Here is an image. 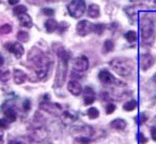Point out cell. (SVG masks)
Here are the masks:
<instances>
[{
    "mask_svg": "<svg viewBox=\"0 0 156 144\" xmlns=\"http://www.w3.org/2000/svg\"><path fill=\"white\" fill-rule=\"evenodd\" d=\"M32 139L37 142H42L46 139L47 137V130L44 126H37V127H34L32 131V135H31Z\"/></svg>",
    "mask_w": 156,
    "mask_h": 144,
    "instance_id": "8fae6325",
    "label": "cell"
},
{
    "mask_svg": "<svg viewBox=\"0 0 156 144\" xmlns=\"http://www.w3.org/2000/svg\"><path fill=\"white\" fill-rule=\"evenodd\" d=\"M10 144H24V143H22V142H20V141H12V142H10Z\"/></svg>",
    "mask_w": 156,
    "mask_h": 144,
    "instance_id": "ee69618b",
    "label": "cell"
},
{
    "mask_svg": "<svg viewBox=\"0 0 156 144\" xmlns=\"http://www.w3.org/2000/svg\"><path fill=\"white\" fill-rule=\"evenodd\" d=\"M0 1H1V0H0Z\"/></svg>",
    "mask_w": 156,
    "mask_h": 144,
    "instance_id": "681fc988",
    "label": "cell"
},
{
    "mask_svg": "<svg viewBox=\"0 0 156 144\" xmlns=\"http://www.w3.org/2000/svg\"><path fill=\"white\" fill-rule=\"evenodd\" d=\"M40 109L47 112L49 114H52V115H60V112L62 110V105L59 104V103H54L48 100H45L40 103Z\"/></svg>",
    "mask_w": 156,
    "mask_h": 144,
    "instance_id": "8992f818",
    "label": "cell"
},
{
    "mask_svg": "<svg viewBox=\"0 0 156 144\" xmlns=\"http://www.w3.org/2000/svg\"><path fill=\"white\" fill-rule=\"evenodd\" d=\"M132 2H135V3H139V2H141L142 0H130Z\"/></svg>",
    "mask_w": 156,
    "mask_h": 144,
    "instance_id": "f6af8a7d",
    "label": "cell"
},
{
    "mask_svg": "<svg viewBox=\"0 0 156 144\" xmlns=\"http://www.w3.org/2000/svg\"><path fill=\"white\" fill-rule=\"evenodd\" d=\"M13 78H14V82H15V84H17V85H20V84L25 83L27 80V74L25 73L23 70L20 69H15L14 70V74H13Z\"/></svg>",
    "mask_w": 156,
    "mask_h": 144,
    "instance_id": "e0dca14e",
    "label": "cell"
},
{
    "mask_svg": "<svg viewBox=\"0 0 156 144\" xmlns=\"http://www.w3.org/2000/svg\"><path fill=\"white\" fill-rule=\"evenodd\" d=\"M30 109H31L30 100H29V99H25V100L23 101V110H24L25 112H28Z\"/></svg>",
    "mask_w": 156,
    "mask_h": 144,
    "instance_id": "e575fe53",
    "label": "cell"
},
{
    "mask_svg": "<svg viewBox=\"0 0 156 144\" xmlns=\"http://www.w3.org/2000/svg\"><path fill=\"white\" fill-rule=\"evenodd\" d=\"M20 26L25 27V28H31L33 25L32 20H31V17L27 13L20 15Z\"/></svg>",
    "mask_w": 156,
    "mask_h": 144,
    "instance_id": "ac0fdd59",
    "label": "cell"
},
{
    "mask_svg": "<svg viewBox=\"0 0 156 144\" xmlns=\"http://www.w3.org/2000/svg\"><path fill=\"white\" fill-rule=\"evenodd\" d=\"M9 128V120L7 118H1L0 119V129L1 130H5V129Z\"/></svg>",
    "mask_w": 156,
    "mask_h": 144,
    "instance_id": "d6a6232c",
    "label": "cell"
},
{
    "mask_svg": "<svg viewBox=\"0 0 156 144\" xmlns=\"http://www.w3.org/2000/svg\"><path fill=\"white\" fill-rule=\"evenodd\" d=\"M98 79H100V81L104 84H118V85L122 84L117 81V79L111 74L110 72L107 71V70H105V69L102 70V71H100V73H98Z\"/></svg>",
    "mask_w": 156,
    "mask_h": 144,
    "instance_id": "30bf717a",
    "label": "cell"
},
{
    "mask_svg": "<svg viewBox=\"0 0 156 144\" xmlns=\"http://www.w3.org/2000/svg\"><path fill=\"white\" fill-rule=\"evenodd\" d=\"M69 28V25L66 24L65 22H61L60 24H58V30L59 33H63L66 29Z\"/></svg>",
    "mask_w": 156,
    "mask_h": 144,
    "instance_id": "836d02e7",
    "label": "cell"
},
{
    "mask_svg": "<svg viewBox=\"0 0 156 144\" xmlns=\"http://www.w3.org/2000/svg\"><path fill=\"white\" fill-rule=\"evenodd\" d=\"M95 101V93L90 86H86L83 88V102L85 104L90 105Z\"/></svg>",
    "mask_w": 156,
    "mask_h": 144,
    "instance_id": "4fadbf2b",
    "label": "cell"
},
{
    "mask_svg": "<svg viewBox=\"0 0 156 144\" xmlns=\"http://www.w3.org/2000/svg\"><path fill=\"white\" fill-rule=\"evenodd\" d=\"M154 2H155V3H156V0H154Z\"/></svg>",
    "mask_w": 156,
    "mask_h": 144,
    "instance_id": "7dc6e473",
    "label": "cell"
},
{
    "mask_svg": "<svg viewBox=\"0 0 156 144\" xmlns=\"http://www.w3.org/2000/svg\"><path fill=\"white\" fill-rule=\"evenodd\" d=\"M137 107V102L135 100H130L128 101V102H126L125 104L123 105V109L125 110V111H133V110H135Z\"/></svg>",
    "mask_w": 156,
    "mask_h": 144,
    "instance_id": "f1b7e54d",
    "label": "cell"
},
{
    "mask_svg": "<svg viewBox=\"0 0 156 144\" xmlns=\"http://www.w3.org/2000/svg\"><path fill=\"white\" fill-rule=\"evenodd\" d=\"M87 114L90 119H95V118H98V116H100V112H98V110L96 109V108H90V109L88 110Z\"/></svg>",
    "mask_w": 156,
    "mask_h": 144,
    "instance_id": "4316f807",
    "label": "cell"
},
{
    "mask_svg": "<svg viewBox=\"0 0 156 144\" xmlns=\"http://www.w3.org/2000/svg\"><path fill=\"white\" fill-rule=\"evenodd\" d=\"M139 138H140V143H147V138L143 137L142 133H139Z\"/></svg>",
    "mask_w": 156,
    "mask_h": 144,
    "instance_id": "f35d334b",
    "label": "cell"
},
{
    "mask_svg": "<svg viewBox=\"0 0 156 144\" xmlns=\"http://www.w3.org/2000/svg\"><path fill=\"white\" fill-rule=\"evenodd\" d=\"M92 142V140L90 139V137H86V135H79L76 137L74 139V144H90Z\"/></svg>",
    "mask_w": 156,
    "mask_h": 144,
    "instance_id": "603a6c76",
    "label": "cell"
},
{
    "mask_svg": "<svg viewBox=\"0 0 156 144\" xmlns=\"http://www.w3.org/2000/svg\"><path fill=\"white\" fill-rule=\"evenodd\" d=\"M28 60L35 67V75L37 80H45L52 67V60L48 55L44 54L40 48L32 47L28 54Z\"/></svg>",
    "mask_w": 156,
    "mask_h": 144,
    "instance_id": "6da1fadb",
    "label": "cell"
},
{
    "mask_svg": "<svg viewBox=\"0 0 156 144\" xmlns=\"http://www.w3.org/2000/svg\"><path fill=\"white\" fill-rule=\"evenodd\" d=\"M13 13L15 14V15L20 16V15H22V14L27 13V8L23 5H18L13 9Z\"/></svg>",
    "mask_w": 156,
    "mask_h": 144,
    "instance_id": "484cf974",
    "label": "cell"
},
{
    "mask_svg": "<svg viewBox=\"0 0 156 144\" xmlns=\"http://www.w3.org/2000/svg\"><path fill=\"white\" fill-rule=\"evenodd\" d=\"M155 63V59L151 54H142L140 56V67L143 71L149 70Z\"/></svg>",
    "mask_w": 156,
    "mask_h": 144,
    "instance_id": "7c38bea8",
    "label": "cell"
},
{
    "mask_svg": "<svg viewBox=\"0 0 156 144\" xmlns=\"http://www.w3.org/2000/svg\"><path fill=\"white\" fill-rule=\"evenodd\" d=\"M3 113H5V118H7L9 122H15L16 120V116H17V114H16L15 110H14L13 108H8V109H5L3 110Z\"/></svg>",
    "mask_w": 156,
    "mask_h": 144,
    "instance_id": "44dd1931",
    "label": "cell"
},
{
    "mask_svg": "<svg viewBox=\"0 0 156 144\" xmlns=\"http://www.w3.org/2000/svg\"><path fill=\"white\" fill-rule=\"evenodd\" d=\"M88 15L92 18H98L100 16V7L98 5H91L88 9Z\"/></svg>",
    "mask_w": 156,
    "mask_h": 144,
    "instance_id": "7402d4cb",
    "label": "cell"
},
{
    "mask_svg": "<svg viewBox=\"0 0 156 144\" xmlns=\"http://www.w3.org/2000/svg\"><path fill=\"white\" fill-rule=\"evenodd\" d=\"M60 118L64 125H69L77 120V115L72 111H64L60 115Z\"/></svg>",
    "mask_w": 156,
    "mask_h": 144,
    "instance_id": "9a60e30c",
    "label": "cell"
},
{
    "mask_svg": "<svg viewBox=\"0 0 156 144\" xmlns=\"http://www.w3.org/2000/svg\"><path fill=\"white\" fill-rule=\"evenodd\" d=\"M67 89L74 96H78L83 93V86L78 81H75V80H71L67 84Z\"/></svg>",
    "mask_w": 156,
    "mask_h": 144,
    "instance_id": "5bb4252c",
    "label": "cell"
},
{
    "mask_svg": "<svg viewBox=\"0 0 156 144\" xmlns=\"http://www.w3.org/2000/svg\"><path fill=\"white\" fill-rule=\"evenodd\" d=\"M140 30L143 43L151 45L155 39V29H154V24L151 17H149L147 15L142 16L140 21Z\"/></svg>",
    "mask_w": 156,
    "mask_h": 144,
    "instance_id": "277c9868",
    "label": "cell"
},
{
    "mask_svg": "<svg viewBox=\"0 0 156 144\" xmlns=\"http://www.w3.org/2000/svg\"><path fill=\"white\" fill-rule=\"evenodd\" d=\"M12 31V26L9 24H5L0 26V35H8Z\"/></svg>",
    "mask_w": 156,
    "mask_h": 144,
    "instance_id": "4dcf8cb0",
    "label": "cell"
},
{
    "mask_svg": "<svg viewBox=\"0 0 156 144\" xmlns=\"http://www.w3.org/2000/svg\"><path fill=\"white\" fill-rule=\"evenodd\" d=\"M47 1H50V0H47Z\"/></svg>",
    "mask_w": 156,
    "mask_h": 144,
    "instance_id": "c3c4849f",
    "label": "cell"
},
{
    "mask_svg": "<svg viewBox=\"0 0 156 144\" xmlns=\"http://www.w3.org/2000/svg\"><path fill=\"white\" fill-rule=\"evenodd\" d=\"M103 48H104V52L105 53L112 52L113 48H115V43H113V41H111V40H106V41L104 42Z\"/></svg>",
    "mask_w": 156,
    "mask_h": 144,
    "instance_id": "cb8c5ba5",
    "label": "cell"
},
{
    "mask_svg": "<svg viewBox=\"0 0 156 144\" xmlns=\"http://www.w3.org/2000/svg\"><path fill=\"white\" fill-rule=\"evenodd\" d=\"M73 68L77 72L87 71L89 69V59H88V57L85 56V55H81V56L75 58L73 63Z\"/></svg>",
    "mask_w": 156,
    "mask_h": 144,
    "instance_id": "52a82bcc",
    "label": "cell"
},
{
    "mask_svg": "<svg viewBox=\"0 0 156 144\" xmlns=\"http://www.w3.org/2000/svg\"><path fill=\"white\" fill-rule=\"evenodd\" d=\"M8 2H9V5H11V6H16L18 2H20V0H8Z\"/></svg>",
    "mask_w": 156,
    "mask_h": 144,
    "instance_id": "ab89813d",
    "label": "cell"
},
{
    "mask_svg": "<svg viewBox=\"0 0 156 144\" xmlns=\"http://www.w3.org/2000/svg\"><path fill=\"white\" fill-rule=\"evenodd\" d=\"M45 29L47 32L51 33L54 32L55 30L58 29V23H57L56 20H52V18H49L45 22Z\"/></svg>",
    "mask_w": 156,
    "mask_h": 144,
    "instance_id": "ffe728a7",
    "label": "cell"
},
{
    "mask_svg": "<svg viewBox=\"0 0 156 144\" xmlns=\"http://www.w3.org/2000/svg\"><path fill=\"white\" fill-rule=\"evenodd\" d=\"M58 54V68H57L56 78H55V88H60L63 86L67 75V63H69V52L64 50L63 47H60L57 52Z\"/></svg>",
    "mask_w": 156,
    "mask_h": 144,
    "instance_id": "7a4b0ae2",
    "label": "cell"
},
{
    "mask_svg": "<svg viewBox=\"0 0 156 144\" xmlns=\"http://www.w3.org/2000/svg\"><path fill=\"white\" fill-rule=\"evenodd\" d=\"M111 69L121 77H128L134 70V63L125 57H115L109 61Z\"/></svg>",
    "mask_w": 156,
    "mask_h": 144,
    "instance_id": "3957f363",
    "label": "cell"
},
{
    "mask_svg": "<svg viewBox=\"0 0 156 144\" xmlns=\"http://www.w3.org/2000/svg\"><path fill=\"white\" fill-rule=\"evenodd\" d=\"M75 130H77L78 135H86V137H93L95 131L92 127L90 126H81V127H76V128H73Z\"/></svg>",
    "mask_w": 156,
    "mask_h": 144,
    "instance_id": "2e32d148",
    "label": "cell"
},
{
    "mask_svg": "<svg viewBox=\"0 0 156 144\" xmlns=\"http://www.w3.org/2000/svg\"><path fill=\"white\" fill-rule=\"evenodd\" d=\"M42 12H43L44 15L46 16H52L55 14V11L52 9H49V8H45V9L42 10Z\"/></svg>",
    "mask_w": 156,
    "mask_h": 144,
    "instance_id": "8d00e7d4",
    "label": "cell"
},
{
    "mask_svg": "<svg viewBox=\"0 0 156 144\" xmlns=\"http://www.w3.org/2000/svg\"><path fill=\"white\" fill-rule=\"evenodd\" d=\"M3 63H5V58H3L2 55L0 54V67H1V66H3Z\"/></svg>",
    "mask_w": 156,
    "mask_h": 144,
    "instance_id": "b9f144b4",
    "label": "cell"
},
{
    "mask_svg": "<svg viewBox=\"0 0 156 144\" xmlns=\"http://www.w3.org/2000/svg\"><path fill=\"white\" fill-rule=\"evenodd\" d=\"M110 127L115 130H124L126 128V122L122 118H117L110 123Z\"/></svg>",
    "mask_w": 156,
    "mask_h": 144,
    "instance_id": "d6986e66",
    "label": "cell"
},
{
    "mask_svg": "<svg viewBox=\"0 0 156 144\" xmlns=\"http://www.w3.org/2000/svg\"><path fill=\"white\" fill-rule=\"evenodd\" d=\"M93 26L94 25L91 24L89 21H80L76 26V32L80 37H86L93 31Z\"/></svg>",
    "mask_w": 156,
    "mask_h": 144,
    "instance_id": "ba28073f",
    "label": "cell"
},
{
    "mask_svg": "<svg viewBox=\"0 0 156 144\" xmlns=\"http://www.w3.org/2000/svg\"><path fill=\"white\" fill-rule=\"evenodd\" d=\"M16 38H17V40L20 42H28L29 33L26 32V31H18L17 35H16Z\"/></svg>",
    "mask_w": 156,
    "mask_h": 144,
    "instance_id": "83f0119b",
    "label": "cell"
},
{
    "mask_svg": "<svg viewBox=\"0 0 156 144\" xmlns=\"http://www.w3.org/2000/svg\"><path fill=\"white\" fill-rule=\"evenodd\" d=\"M125 39L127 40L128 42L133 43V42H135L137 40V33L135 32V31H133V30L128 31V32L125 33Z\"/></svg>",
    "mask_w": 156,
    "mask_h": 144,
    "instance_id": "f546056e",
    "label": "cell"
},
{
    "mask_svg": "<svg viewBox=\"0 0 156 144\" xmlns=\"http://www.w3.org/2000/svg\"><path fill=\"white\" fill-rule=\"evenodd\" d=\"M0 144H3V132L0 131Z\"/></svg>",
    "mask_w": 156,
    "mask_h": 144,
    "instance_id": "7bdbcfd3",
    "label": "cell"
},
{
    "mask_svg": "<svg viewBox=\"0 0 156 144\" xmlns=\"http://www.w3.org/2000/svg\"><path fill=\"white\" fill-rule=\"evenodd\" d=\"M5 47L7 48L9 52L13 53L15 55L16 58H22L23 55L25 54V50L24 46L20 43H17V42H10V43H5Z\"/></svg>",
    "mask_w": 156,
    "mask_h": 144,
    "instance_id": "9c48e42d",
    "label": "cell"
},
{
    "mask_svg": "<svg viewBox=\"0 0 156 144\" xmlns=\"http://www.w3.org/2000/svg\"><path fill=\"white\" fill-rule=\"evenodd\" d=\"M67 11L69 15L74 18H79L86 12V2L85 0H73L67 6Z\"/></svg>",
    "mask_w": 156,
    "mask_h": 144,
    "instance_id": "5b68a950",
    "label": "cell"
},
{
    "mask_svg": "<svg viewBox=\"0 0 156 144\" xmlns=\"http://www.w3.org/2000/svg\"><path fill=\"white\" fill-rule=\"evenodd\" d=\"M145 120H147V116H145L144 114H141L140 115V124H143Z\"/></svg>",
    "mask_w": 156,
    "mask_h": 144,
    "instance_id": "60d3db41",
    "label": "cell"
},
{
    "mask_svg": "<svg viewBox=\"0 0 156 144\" xmlns=\"http://www.w3.org/2000/svg\"><path fill=\"white\" fill-rule=\"evenodd\" d=\"M151 137L154 141H156V127H152L151 129Z\"/></svg>",
    "mask_w": 156,
    "mask_h": 144,
    "instance_id": "74e56055",
    "label": "cell"
},
{
    "mask_svg": "<svg viewBox=\"0 0 156 144\" xmlns=\"http://www.w3.org/2000/svg\"><path fill=\"white\" fill-rule=\"evenodd\" d=\"M115 110V105L113 104V103H108V104L106 105V113L107 114H111L113 113Z\"/></svg>",
    "mask_w": 156,
    "mask_h": 144,
    "instance_id": "d590c367",
    "label": "cell"
},
{
    "mask_svg": "<svg viewBox=\"0 0 156 144\" xmlns=\"http://www.w3.org/2000/svg\"><path fill=\"white\" fill-rule=\"evenodd\" d=\"M11 78V71L10 70H0V81L8 82Z\"/></svg>",
    "mask_w": 156,
    "mask_h": 144,
    "instance_id": "d4e9b609",
    "label": "cell"
},
{
    "mask_svg": "<svg viewBox=\"0 0 156 144\" xmlns=\"http://www.w3.org/2000/svg\"><path fill=\"white\" fill-rule=\"evenodd\" d=\"M153 81H154V83H156V73L153 75Z\"/></svg>",
    "mask_w": 156,
    "mask_h": 144,
    "instance_id": "bcb514c9",
    "label": "cell"
},
{
    "mask_svg": "<svg viewBox=\"0 0 156 144\" xmlns=\"http://www.w3.org/2000/svg\"><path fill=\"white\" fill-rule=\"evenodd\" d=\"M105 30V25L104 24H95L93 26V31L96 33V35L101 36Z\"/></svg>",
    "mask_w": 156,
    "mask_h": 144,
    "instance_id": "1f68e13d",
    "label": "cell"
}]
</instances>
